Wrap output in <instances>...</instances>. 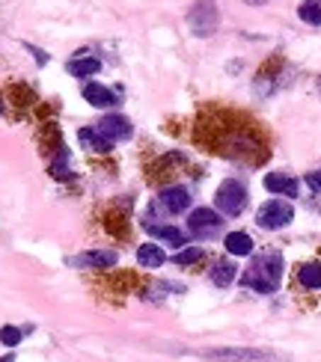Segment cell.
<instances>
[{
  "mask_svg": "<svg viewBox=\"0 0 321 362\" xmlns=\"http://www.w3.org/2000/svg\"><path fill=\"white\" fill-rule=\"evenodd\" d=\"M283 282V255L280 252H259L250 267L241 274V285L256 294H274Z\"/></svg>",
  "mask_w": 321,
  "mask_h": 362,
  "instance_id": "cell-1",
  "label": "cell"
},
{
  "mask_svg": "<svg viewBox=\"0 0 321 362\" xmlns=\"http://www.w3.org/2000/svg\"><path fill=\"white\" fill-rule=\"evenodd\" d=\"M203 356L211 362H288V356L268 348H211Z\"/></svg>",
  "mask_w": 321,
  "mask_h": 362,
  "instance_id": "cell-2",
  "label": "cell"
},
{
  "mask_svg": "<svg viewBox=\"0 0 321 362\" xmlns=\"http://www.w3.org/2000/svg\"><path fill=\"white\" fill-rule=\"evenodd\" d=\"M214 208L226 217H238L244 208H247V187L235 178H226L223 185L214 190Z\"/></svg>",
  "mask_w": 321,
  "mask_h": 362,
  "instance_id": "cell-3",
  "label": "cell"
},
{
  "mask_svg": "<svg viewBox=\"0 0 321 362\" xmlns=\"http://www.w3.org/2000/svg\"><path fill=\"white\" fill-rule=\"evenodd\" d=\"M295 220V208L288 199H268L262 208L256 211V226L265 232H277V229H286L288 223Z\"/></svg>",
  "mask_w": 321,
  "mask_h": 362,
  "instance_id": "cell-4",
  "label": "cell"
},
{
  "mask_svg": "<svg viewBox=\"0 0 321 362\" xmlns=\"http://www.w3.org/2000/svg\"><path fill=\"white\" fill-rule=\"evenodd\" d=\"M218 24H220V12H218V4H214V0H196V4L191 6L188 27H191L193 36L205 39L218 30Z\"/></svg>",
  "mask_w": 321,
  "mask_h": 362,
  "instance_id": "cell-5",
  "label": "cell"
},
{
  "mask_svg": "<svg viewBox=\"0 0 321 362\" xmlns=\"http://www.w3.org/2000/svg\"><path fill=\"white\" fill-rule=\"evenodd\" d=\"M223 229V217L218 208H193L188 217V232L200 240H208Z\"/></svg>",
  "mask_w": 321,
  "mask_h": 362,
  "instance_id": "cell-6",
  "label": "cell"
},
{
  "mask_svg": "<svg viewBox=\"0 0 321 362\" xmlns=\"http://www.w3.org/2000/svg\"><path fill=\"white\" fill-rule=\"evenodd\" d=\"M155 205H158L161 214H185L191 208V190L181 187V185L161 187V193L155 196Z\"/></svg>",
  "mask_w": 321,
  "mask_h": 362,
  "instance_id": "cell-7",
  "label": "cell"
},
{
  "mask_svg": "<svg viewBox=\"0 0 321 362\" xmlns=\"http://www.w3.org/2000/svg\"><path fill=\"white\" fill-rule=\"evenodd\" d=\"M72 267H78V270H113L119 264V255L116 250H86V252H78V255H72L69 259Z\"/></svg>",
  "mask_w": 321,
  "mask_h": 362,
  "instance_id": "cell-8",
  "label": "cell"
},
{
  "mask_svg": "<svg viewBox=\"0 0 321 362\" xmlns=\"http://www.w3.org/2000/svg\"><path fill=\"white\" fill-rule=\"evenodd\" d=\"M96 128L104 134L111 143H122V140H131L134 137V125H131V119H125L122 113H104Z\"/></svg>",
  "mask_w": 321,
  "mask_h": 362,
  "instance_id": "cell-9",
  "label": "cell"
},
{
  "mask_svg": "<svg viewBox=\"0 0 321 362\" xmlns=\"http://www.w3.org/2000/svg\"><path fill=\"white\" fill-rule=\"evenodd\" d=\"M265 190L274 193V196H298L300 185H298V178L295 175H288V173H268L265 175Z\"/></svg>",
  "mask_w": 321,
  "mask_h": 362,
  "instance_id": "cell-10",
  "label": "cell"
},
{
  "mask_svg": "<svg viewBox=\"0 0 321 362\" xmlns=\"http://www.w3.org/2000/svg\"><path fill=\"white\" fill-rule=\"evenodd\" d=\"M66 69H69L72 78H81V81H86V78H93V74H98V69H101V59H98V57H89L86 51H81L78 57H72V59H69Z\"/></svg>",
  "mask_w": 321,
  "mask_h": 362,
  "instance_id": "cell-11",
  "label": "cell"
},
{
  "mask_svg": "<svg viewBox=\"0 0 321 362\" xmlns=\"http://www.w3.org/2000/svg\"><path fill=\"white\" fill-rule=\"evenodd\" d=\"M84 98L93 104V107H101V110L116 107V104H119V98H116L113 89H107V86H101V83H96V81L84 83Z\"/></svg>",
  "mask_w": 321,
  "mask_h": 362,
  "instance_id": "cell-12",
  "label": "cell"
},
{
  "mask_svg": "<svg viewBox=\"0 0 321 362\" xmlns=\"http://www.w3.org/2000/svg\"><path fill=\"white\" fill-rule=\"evenodd\" d=\"M143 229L149 232V235H155V238H161L164 244H170V247H176V250H185V244H188V235L181 232V229H176V226H167V223H143Z\"/></svg>",
  "mask_w": 321,
  "mask_h": 362,
  "instance_id": "cell-13",
  "label": "cell"
},
{
  "mask_svg": "<svg viewBox=\"0 0 321 362\" xmlns=\"http://www.w3.org/2000/svg\"><path fill=\"white\" fill-rule=\"evenodd\" d=\"M208 279L218 285V288H229L235 279H238V267L232 259H218L211 267H208Z\"/></svg>",
  "mask_w": 321,
  "mask_h": 362,
  "instance_id": "cell-14",
  "label": "cell"
},
{
  "mask_svg": "<svg viewBox=\"0 0 321 362\" xmlns=\"http://www.w3.org/2000/svg\"><path fill=\"white\" fill-rule=\"evenodd\" d=\"M78 140H81V146L86 148V152H96V155H107L113 148V143L107 140L98 128H81L78 131Z\"/></svg>",
  "mask_w": 321,
  "mask_h": 362,
  "instance_id": "cell-15",
  "label": "cell"
},
{
  "mask_svg": "<svg viewBox=\"0 0 321 362\" xmlns=\"http://www.w3.org/2000/svg\"><path fill=\"white\" fill-rule=\"evenodd\" d=\"M167 262V252L158 244H140L137 247V264L146 267V270H155Z\"/></svg>",
  "mask_w": 321,
  "mask_h": 362,
  "instance_id": "cell-16",
  "label": "cell"
},
{
  "mask_svg": "<svg viewBox=\"0 0 321 362\" xmlns=\"http://www.w3.org/2000/svg\"><path fill=\"white\" fill-rule=\"evenodd\" d=\"M223 247H226L229 255H250L253 252V238L247 232H229Z\"/></svg>",
  "mask_w": 321,
  "mask_h": 362,
  "instance_id": "cell-17",
  "label": "cell"
},
{
  "mask_svg": "<svg viewBox=\"0 0 321 362\" xmlns=\"http://www.w3.org/2000/svg\"><path fill=\"white\" fill-rule=\"evenodd\" d=\"M298 282L303 285V288H321V262H307V264H300L298 267Z\"/></svg>",
  "mask_w": 321,
  "mask_h": 362,
  "instance_id": "cell-18",
  "label": "cell"
},
{
  "mask_svg": "<svg viewBox=\"0 0 321 362\" xmlns=\"http://www.w3.org/2000/svg\"><path fill=\"white\" fill-rule=\"evenodd\" d=\"M203 259H205V250L203 247H185V250H179L173 255V262L179 267H193V264H200Z\"/></svg>",
  "mask_w": 321,
  "mask_h": 362,
  "instance_id": "cell-19",
  "label": "cell"
},
{
  "mask_svg": "<svg viewBox=\"0 0 321 362\" xmlns=\"http://www.w3.org/2000/svg\"><path fill=\"white\" fill-rule=\"evenodd\" d=\"M298 15H300V21L318 27V24H321V4H315V0H307V4L298 9Z\"/></svg>",
  "mask_w": 321,
  "mask_h": 362,
  "instance_id": "cell-20",
  "label": "cell"
},
{
  "mask_svg": "<svg viewBox=\"0 0 321 362\" xmlns=\"http://www.w3.org/2000/svg\"><path fill=\"white\" fill-rule=\"evenodd\" d=\"M21 339H24V329H18V327H0V341L6 344V348H15V344H21Z\"/></svg>",
  "mask_w": 321,
  "mask_h": 362,
  "instance_id": "cell-21",
  "label": "cell"
},
{
  "mask_svg": "<svg viewBox=\"0 0 321 362\" xmlns=\"http://www.w3.org/2000/svg\"><path fill=\"white\" fill-rule=\"evenodd\" d=\"M303 181H307V187H310L312 193H321V167L312 170V173H307V175H303Z\"/></svg>",
  "mask_w": 321,
  "mask_h": 362,
  "instance_id": "cell-22",
  "label": "cell"
},
{
  "mask_svg": "<svg viewBox=\"0 0 321 362\" xmlns=\"http://www.w3.org/2000/svg\"><path fill=\"white\" fill-rule=\"evenodd\" d=\"M244 4H247V6H265L268 0H244Z\"/></svg>",
  "mask_w": 321,
  "mask_h": 362,
  "instance_id": "cell-23",
  "label": "cell"
},
{
  "mask_svg": "<svg viewBox=\"0 0 321 362\" xmlns=\"http://www.w3.org/2000/svg\"><path fill=\"white\" fill-rule=\"evenodd\" d=\"M0 362H15V359H12V356H4V359H0Z\"/></svg>",
  "mask_w": 321,
  "mask_h": 362,
  "instance_id": "cell-24",
  "label": "cell"
},
{
  "mask_svg": "<svg viewBox=\"0 0 321 362\" xmlns=\"http://www.w3.org/2000/svg\"><path fill=\"white\" fill-rule=\"evenodd\" d=\"M315 211H321V202H315Z\"/></svg>",
  "mask_w": 321,
  "mask_h": 362,
  "instance_id": "cell-25",
  "label": "cell"
},
{
  "mask_svg": "<svg viewBox=\"0 0 321 362\" xmlns=\"http://www.w3.org/2000/svg\"><path fill=\"white\" fill-rule=\"evenodd\" d=\"M318 93H321V78H318Z\"/></svg>",
  "mask_w": 321,
  "mask_h": 362,
  "instance_id": "cell-26",
  "label": "cell"
}]
</instances>
